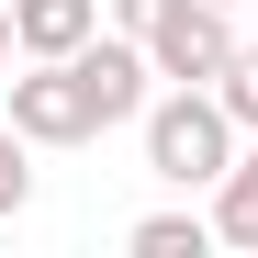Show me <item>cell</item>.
<instances>
[{
    "instance_id": "1",
    "label": "cell",
    "mask_w": 258,
    "mask_h": 258,
    "mask_svg": "<svg viewBox=\"0 0 258 258\" xmlns=\"http://www.w3.org/2000/svg\"><path fill=\"white\" fill-rule=\"evenodd\" d=\"M135 135H146V168H157L168 191H213V180L236 168L247 123L225 112V90H202V79H168V90L146 101V123H135Z\"/></svg>"
},
{
    "instance_id": "2",
    "label": "cell",
    "mask_w": 258,
    "mask_h": 258,
    "mask_svg": "<svg viewBox=\"0 0 258 258\" xmlns=\"http://www.w3.org/2000/svg\"><path fill=\"white\" fill-rule=\"evenodd\" d=\"M0 101H12V123L34 146H90L101 123H90V90H79V68L68 56H23L12 79H0Z\"/></svg>"
},
{
    "instance_id": "3",
    "label": "cell",
    "mask_w": 258,
    "mask_h": 258,
    "mask_svg": "<svg viewBox=\"0 0 258 258\" xmlns=\"http://www.w3.org/2000/svg\"><path fill=\"white\" fill-rule=\"evenodd\" d=\"M236 45H247V34H236V12H225V0H168V12H157V34H146L157 79H202V90L236 68Z\"/></svg>"
},
{
    "instance_id": "4",
    "label": "cell",
    "mask_w": 258,
    "mask_h": 258,
    "mask_svg": "<svg viewBox=\"0 0 258 258\" xmlns=\"http://www.w3.org/2000/svg\"><path fill=\"white\" fill-rule=\"evenodd\" d=\"M101 23H112V0H12V34H23V56H79Z\"/></svg>"
},
{
    "instance_id": "5",
    "label": "cell",
    "mask_w": 258,
    "mask_h": 258,
    "mask_svg": "<svg viewBox=\"0 0 258 258\" xmlns=\"http://www.w3.org/2000/svg\"><path fill=\"white\" fill-rule=\"evenodd\" d=\"M213 236H225V247H258V135L236 146L225 180H213Z\"/></svg>"
},
{
    "instance_id": "6",
    "label": "cell",
    "mask_w": 258,
    "mask_h": 258,
    "mask_svg": "<svg viewBox=\"0 0 258 258\" xmlns=\"http://www.w3.org/2000/svg\"><path fill=\"white\" fill-rule=\"evenodd\" d=\"M123 247H135V258H202V247H225V236H213V202H202V213L180 202V213H146Z\"/></svg>"
},
{
    "instance_id": "7",
    "label": "cell",
    "mask_w": 258,
    "mask_h": 258,
    "mask_svg": "<svg viewBox=\"0 0 258 258\" xmlns=\"http://www.w3.org/2000/svg\"><path fill=\"white\" fill-rule=\"evenodd\" d=\"M23 202H34V135H23L12 112H0V225H12Z\"/></svg>"
},
{
    "instance_id": "8",
    "label": "cell",
    "mask_w": 258,
    "mask_h": 258,
    "mask_svg": "<svg viewBox=\"0 0 258 258\" xmlns=\"http://www.w3.org/2000/svg\"><path fill=\"white\" fill-rule=\"evenodd\" d=\"M213 90H225V112L247 123V135H258V45H236V68L213 79Z\"/></svg>"
},
{
    "instance_id": "9",
    "label": "cell",
    "mask_w": 258,
    "mask_h": 258,
    "mask_svg": "<svg viewBox=\"0 0 258 258\" xmlns=\"http://www.w3.org/2000/svg\"><path fill=\"white\" fill-rule=\"evenodd\" d=\"M157 12L168 0H112V34H157Z\"/></svg>"
},
{
    "instance_id": "10",
    "label": "cell",
    "mask_w": 258,
    "mask_h": 258,
    "mask_svg": "<svg viewBox=\"0 0 258 258\" xmlns=\"http://www.w3.org/2000/svg\"><path fill=\"white\" fill-rule=\"evenodd\" d=\"M23 68V34H12V0H0V79Z\"/></svg>"
},
{
    "instance_id": "11",
    "label": "cell",
    "mask_w": 258,
    "mask_h": 258,
    "mask_svg": "<svg viewBox=\"0 0 258 258\" xmlns=\"http://www.w3.org/2000/svg\"><path fill=\"white\" fill-rule=\"evenodd\" d=\"M225 12H258V0H225Z\"/></svg>"
}]
</instances>
